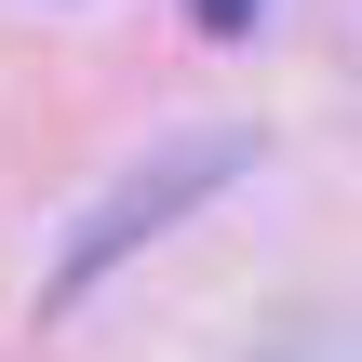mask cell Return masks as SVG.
<instances>
[{
	"label": "cell",
	"instance_id": "obj_1",
	"mask_svg": "<svg viewBox=\"0 0 362 362\" xmlns=\"http://www.w3.org/2000/svg\"><path fill=\"white\" fill-rule=\"evenodd\" d=\"M188 13H202L215 40H242V27H255V0H188Z\"/></svg>",
	"mask_w": 362,
	"mask_h": 362
}]
</instances>
